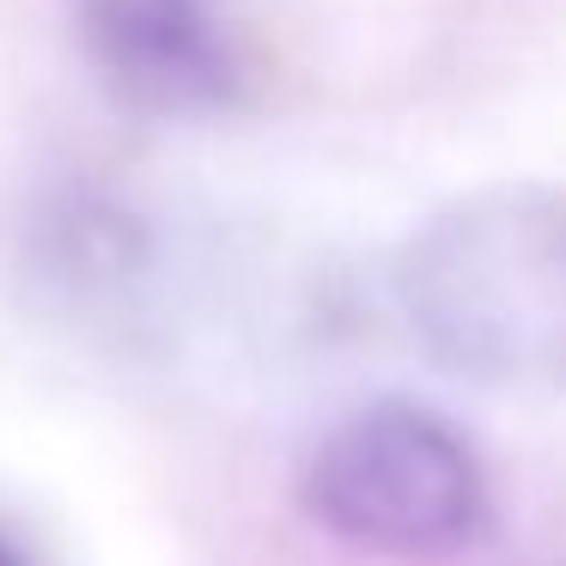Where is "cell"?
<instances>
[{"mask_svg":"<svg viewBox=\"0 0 566 566\" xmlns=\"http://www.w3.org/2000/svg\"><path fill=\"white\" fill-rule=\"evenodd\" d=\"M298 500L335 542L396 560H444L488 536L493 481L463 427L420 402H366L305 457Z\"/></svg>","mask_w":566,"mask_h":566,"instance_id":"obj_2","label":"cell"},{"mask_svg":"<svg viewBox=\"0 0 566 566\" xmlns=\"http://www.w3.org/2000/svg\"><path fill=\"white\" fill-rule=\"evenodd\" d=\"M0 566H43V560H38V548H31V542L19 536V530L0 524Z\"/></svg>","mask_w":566,"mask_h":566,"instance_id":"obj_4","label":"cell"},{"mask_svg":"<svg viewBox=\"0 0 566 566\" xmlns=\"http://www.w3.org/2000/svg\"><path fill=\"white\" fill-rule=\"evenodd\" d=\"M396 298L451 378L566 390V196L500 184L444 201L408 238Z\"/></svg>","mask_w":566,"mask_h":566,"instance_id":"obj_1","label":"cell"},{"mask_svg":"<svg viewBox=\"0 0 566 566\" xmlns=\"http://www.w3.org/2000/svg\"><path fill=\"white\" fill-rule=\"evenodd\" d=\"M86 50L153 111H220L238 92L226 0H80Z\"/></svg>","mask_w":566,"mask_h":566,"instance_id":"obj_3","label":"cell"}]
</instances>
